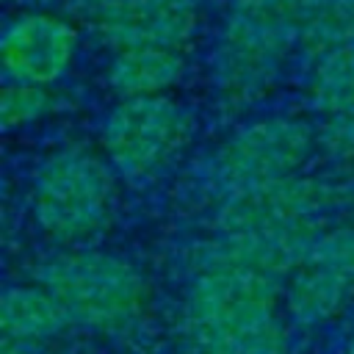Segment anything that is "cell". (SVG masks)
I'll return each instance as SVG.
<instances>
[{
  "label": "cell",
  "mask_w": 354,
  "mask_h": 354,
  "mask_svg": "<svg viewBox=\"0 0 354 354\" xmlns=\"http://www.w3.org/2000/svg\"><path fill=\"white\" fill-rule=\"evenodd\" d=\"M282 279L252 268L191 274L183 307L188 354H288L279 318Z\"/></svg>",
  "instance_id": "obj_1"
},
{
  "label": "cell",
  "mask_w": 354,
  "mask_h": 354,
  "mask_svg": "<svg viewBox=\"0 0 354 354\" xmlns=\"http://www.w3.org/2000/svg\"><path fill=\"white\" fill-rule=\"evenodd\" d=\"M299 39L301 0H235L210 55L218 105L238 113L260 102L279 80Z\"/></svg>",
  "instance_id": "obj_2"
},
{
  "label": "cell",
  "mask_w": 354,
  "mask_h": 354,
  "mask_svg": "<svg viewBox=\"0 0 354 354\" xmlns=\"http://www.w3.org/2000/svg\"><path fill=\"white\" fill-rule=\"evenodd\" d=\"M30 207L39 230L55 243H91L108 230L116 207L111 160L80 144L50 152L33 174Z\"/></svg>",
  "instance_id": "obj_3"
},
{
  "label": "cell",
  "mask_w": 354,
  "mask_h": 354,
  "mask_svg": "<svg viewBox=\"0 0 354 354\" xmlns=\"http://www.w3.org/2000/svg\"><path fill=\"white\" fill-rule=\"evenodd\" d=\"M36 282L53 293L69 324L97 332L130 329L147 307L141 271L100 249H66L36 268Z\"/></svg>",
  "instance_id": "obj_4"
},
{
  "label": "cell",
  "mask_w": 354,
  "mask_h": 354,
  "mask_svg": "<svg viewBox=\"0 0 354 354\" xmlns=\"http://www.w3.org/2000/svg\"><path fill=\"white\" fill-rule=\"evenodd\" d=\"M191 136V111L166 94L119 100L100 130L105 158L127 180H147L163 171L188 147Z\"/></svg>",
  "instance_id": "obj_5"
},
{
  "label": "cell",
  "mask_w": 354,
  "mask_h": 354,
  "mask_svg": "<svg viewBox=\"0 0 354 354\" xmlns=\"http://www.w3.org/2000/svg\"><path fill=\"white\" fill-rule=\"evenodd\" d=\"M318 144V133L296 116H266L238 127L210 158L216 191L232 194L299 174Z\"/></svg>",
  "instance_id": "obj_6"
},
{
  "label": "cell",
  "mask_w": 354,
  "mask_h": 354,
  "mask_svg": "<svg viewBox=\"0 0 354 354\" xmlns=\"http://www.w3.org/2000/svg\"><path fill=\"white\" fill-rule=\"evenodd\" d=\"M343 199V185L299 171L218 196L213 224L218 232H246L301 221H324V213L337 207Z\"/></svg>",
  "instance_id": "obj_7"
},
{
  "label": "cell",
  "mask_w": 354,
  "mask_h": 354,
  "mask_svg": "<svg viewBox=\"0 0 354 354\" xmlns=\"http://www.w3.org/2000/svg\"><path fill=\"white\" fill-rule=\"evenodd\" d=\"M75 17L108 47L183 50L196 30L194 0H75Z\"/></svg>",
  "instance_id": "obj_8"
},
{
  "label": "cell",
  "mask_w": 354,
  "mask_h": 354,
  "mask_svg": "<svg viewBox=\"0 0 354 354\" xmlns=\"http://www.w3.org/2000/svg\"><path fill=\"white\" fill-rule=\"evenodd\" d=\"M77 30L72 22L33 11L11 19L0 36V66L17 83H55L72 64Z\"/></svg>",
  "instance_id": "obj_9"
},
{
  "label": "cell",
  "mask_w": 354,
  "mask_h": 354,
  "mask_svg": "<svg viewBox=\"0 0 354 354\" xmlns=\"http://www.w3.org/2000/svg\"><path fill=\"white\" fill-rule=\"evenodd\" d=\"M351 290H354V277H348L346 271L315 260H304L288 277L282 299L293 324L321 326L335 315H340Z\"/></svg>",
  "instance_id": "obj_10"
},
{
  "label": "cell",
  "mask_w": 354,
  "mask_h": 354,
  "mask_svg": "<svg viewBox=\"0 0 354 354\" xmlns=\"http://www.w3.org/2000/svg\"><path fill=\"white\" fill-rule=\"evenodd\" d=\"M185 75L183 50L171 47H133L119 50L108 66V86L119 100L158 97L177 86Z\"/></svg>",
  "instance_id": "obj_11"
},
{
  "label": "cell",
  "mask_w": 354,
  "mask_h": 354,
  "mask_svg": "<svg viewBox=\"0 0 354 354\" xmlns=\"http://www.w3.org/2000/svg\"><path fill=\"white\" fill-rule=\"evenodd\" d=\"M69 324L61 304L50 290L36 285H14L0 299V332L6 340L44 343L64 332Z\"/></svg>",
  "instance_id": "obj_12"
},
{
  "label": "cell",
  "mask_w": 354,
  "mask_h": 354,
  "mask_svg": "<svg viewBox=\"0 0 354 354\" xmlns=\"http://www.w3.org/2000/svg\"><path fill=\"white\" fill-rule=\"evenodd\" d=\"M354 44V0H301L299 47L313 61Z\"/></svg>",
  "instance_id": "obj_13"
},
{
  "label": "cell",
  "mask_w": 354,
  "mask_h": 354,
  "mask_svg": "<svg viewBox=\"0 0 354 354\" xmlns=\"http://www.w3.org/2000/svg\"><path fill=\"white\" fill-rule=\"evenodd\" d=\"M307 100L324 119L354 113V44L315 58L307 80Z\"/></svg>",
  "instance_id": "obj_14"
},
{
  "label": "cell",
  "mask_w": 354,
  "mask_h": 354,
  "mask_svg": "<svg viewBox=\"0 0 354 354\" xmlns=\"http://www.w3.org/2000/svg\"><path fill=\"white\" fill-rule=\"evenodd\" d=\"M58 100L47 86L39 83H17L8 80L0 91V124L3 130H17L39 122L50 111H55Z\"/></svg>",
  "instance_id": "obj_15"
},
{
  "label": "cell",
  "mask_w": 354,
  "mask_h": 354,
  "mask_svg": "<svg viewBox=\"0 0 354 354\" xmlns=\"http://www.w3.org/2000/svg\"><path fill=\"white\" fill-rule=\"evenodd\" d=\"M307 260L332 266L354 277V224H337L324 227L307 254Z\"/></svg>",
  "instance_id": "obj_16"
},
{
  "label": "cell",
  "mask_w": 354,
  "mask_h": 354,
  "mask_svg": "<svg viewBox=\"0 0 354 354\" xmlns=\"http://www.w3.org/2000/svg\"><path fill=\"white\" fill-rule=\"evenodd\" d=\"M0 354H39V346L36 343H19V340H6L3 337Z\"/></svg>",
  "instance_id": "obj_17"
},
{
  "label": "cell",
  "mask_w": 354,
  "mask_h": 354,
  "mask_svg": "<svg viewBox=\"0 0 354 354\" xmlns=\"http://www.w3.org/2000/svg\"><path fill=\"white\" fill-rule=\"evenodd\" d=\"M343 354H354V332H351V337L346 340V348H343Z\"/></svg>",
  "instance_id": "obj_18"
},
{
  "label": "cell",
  "mask_w": 354,
  "mask_h": 354,
  "mask_svg": "<svg viewBox=\"0 0 354 354\" xmlns=\"http://www.w3.org/2000/svg\"><path fill=\"white\" fill-rule=\"evenodd\" d=\"M14 3H41V0H14Z\"/></svg>",
  "instance_id": "obj_19"
},
{
  "label": "cell",
  "mask_w": 354,
  "mask_h": 354,
  "mask_svg": "<svg viewBox=\"0 0 354 354\" xmlns=\"http://www.w3.org/2000/svg\"><path fill=\"white\" fill-rule=\"evenodd\" d=\"M351 174H354V169H351Z\"/></svg>",
  "instance_id": "obj_20"
}]
</instances>
